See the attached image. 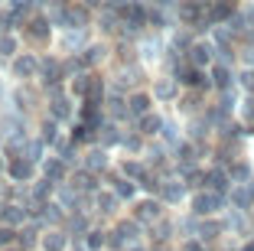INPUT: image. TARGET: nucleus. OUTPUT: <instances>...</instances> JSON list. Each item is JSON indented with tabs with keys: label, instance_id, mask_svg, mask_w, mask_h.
<instances>
[{
	"label": "nucleus",
	"instance_id": "f257e3e1",
	"mask_svg": "<svg viewBox=\"0 0 254 251\" xmlns=\"http://www.w3.org/2000/svg\"><path fill=\"white\" fill-rule=\"evenodd\" d=\"M225 206H228V196L212 192V189H205V186L189 192V209H192L195 219H215V215L225 212Z\"/></svg>",
	"mask_w": 254,
	"mask_h": 251
},
{
	"label": "nucleus",
	"instance_id": "f03ea898",
	"mask_svg": "<svg viewBox=\"0 0 254 251\" xmlns=\"http://www.w3.org/2000/svg\"><path fill=\"white\" fill-rule=\"evenodd\" d=\"M3 173H7V183L16 186H30L39 176V163H33L30 157H7L3 163Z\"/></svg>",
	"mask_w": 254,
	"mask_h": 251
},
{
	"label": "nucleus",
	"instance_id": "7ed1b4c3",
	"mask_svg": "<svg viewBox=\"0 0 254 251\" xmlns=\"http://www.w3.org/2000/svg\"><path fill=\"white\" fill-rule=\"evenodd\" d=\"M163 209H166V206H163L160 199H150V196H140V199L134 202V212H130V219H134V222H140V225H147V229H150V222L157 225V222L166 215Z\"/></svg>",
	"mask_w": 254,
	"mask_h": 251
},
{
	"label": "nucleus",
	"instance_id": "20e7f679",
	"mask_svg": "<svg viewBox=\"0 0 254 251\" xmlns=\"http://www.w3.org/2000/svg\"><path fill=\"white\" fill-rule=\"evenodd\" d=\"M180 88H183L180 79H173V75H157L150 95H153V101H157V104H173L176 98H180Z\"/></svg>",
	"mask_w": 254,
	"mask_h": 251
},
{
	"label": "nucleus",
	"instance_id": "39448f33",
	"mask_svg": "<svg viewBox=\"0 0 254 251\" xmlns=\"http://www.w3.org/2000/svg\"><path fill=\"white\" fill-rule=\"evenodd\" d=\"M111 163H114L111 160V150L101 147V144H91V147L82 154V167L88 173H95V176H98V173H105V170H111Z\"/></svg>",
	"mask_w": 254,
	"mask_h": 251
},
{
	"label": "nucleus",
	"instance_id": "423d86ee",
	"mask_svg": "<svg viewBox=\"0 0 254 251\" xmlns=\"http://www.w3.org/2000/svg\"><path fill=\"white\" fill-rule=\"evenodd\" d=\"M160 202L166 209H180V202H189L186 183H176V179H163L160 183Z\"/></svg>",
	"mask_w": 254,
	"mask_h": 251
},
{
	"label": "nucleus",
	"instance_id": "0eeeda50",
	"mask_svg": "<svg viewBox=\"0 0 254 251\" xmlns=\"http://www.w3.org/2000/svg\"><path fill=\"white\" fill-rule=\"evenodd\" d=\"M39 251H72V235L65 229H43V238H39Z\"/></svg>",
	"mask_w": 254,
	"mask_h": 251
},
{
	"label": "nucleus",
	"instance_id": "6e6552de",
	"mask_svg": "<svg viewBox=\"0 0 254 251\" xmlns=\"http://www.w3.org/2000/svg\"><path fill=\"white\" fill-rule=\"evenodd\" d=\"M153 95H150V91H134V95H127V114H130V118H143V114H150V111H153Z\"/></svg>",
	"mask_w": 254,
	"mask_h": 251
},
{
	"label": "nucleus",
	"instance_id": "1a4fd4ad",
	"mask_svg": "<svg viewBox=\"0 0 254 251\" xmlns=\"http://www.w3.org/2000/svg\"><path fill=\"white\" fill-rule=\"evenodd\" d=\"M163 127H166V118H163V114H153V111H150V114L137 118V134H143L147 141H157Z\"/></svg>",
	"mask_w": 254,
	"mask_h": 251
},
{
	"label": "nucleus",
	"instance_id": "9d476101",
	"mask_svg": "<svg viewBox=\"0 0 254 251\" xmlns=\"http://www.w3.org/2000/svg\"><path fill=\"white\" fill-rule=\"evenodd\" d=\"M13 75H16V79H26V82L36 79V75H39V59H36V56H30V52L20 56V59L13 62Z\"/></svg>",
	"mask_w": 254,
	"mask_h": 251
},
{
	"label": "nucleus",
	"instance_id": "9b49d317",
	"mask_svg": "<svg viewBox=\"0 0 254 251\" xmlns=\"http://www.w3.org/2000/svg\"><path fill=\"white\" fill-rule=\"evenodd\" d=\"M212 43H195L192 46V66L195 69H209L212 66Z\"/></svg>",
	"mask_w": 254,
	"mask_h": 251
},
{
	"label": "nucleus",
	"instance_id": "f8f14e48",
	"mask_svg": "<svg viewBox=\"0 0 254 251\" xmlns=\"http://www.w3.org/2000/svg\"><path fill=\"white\" fill-rule=\"evenodd\" d=\"M10 245H16V229H10V225L0 222V251L10 248Z\"/></svg>",
	"mask_w": 254,
	"mask_h": 251
}]
</instances>
